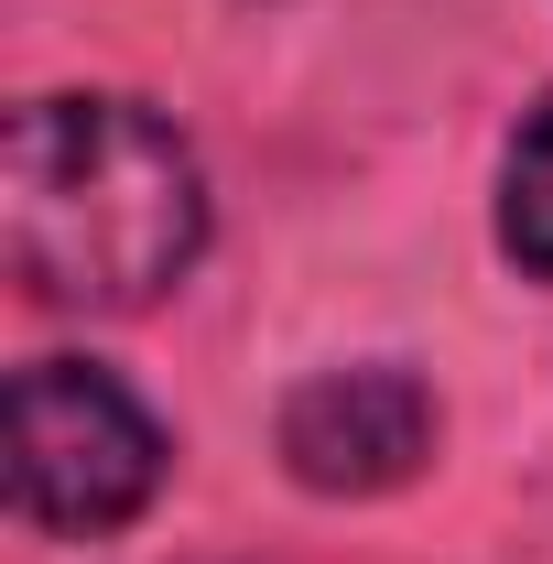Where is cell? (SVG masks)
I'll return each mask as SVG.
<instances>
[{"label":"cell","mask_w":553,"mask_h":564,"mask_svg":"<svg viewBox=\"0 0 553 564\" xmlns=\"http://www.w3.org/2000/svg\"><path fill=\"white\" fill-rule=\"evenodd\" d=\"M499 250L532 282H553V87L521 109V131L499 152Z\"/></svg>","instance_id":"cell-4"},{"label":"cell","mask_w":553,"mask_h":564,"mask_svg":"<svg viewBox=\"0 0 553 564\" xmlns=\"http://www.w3.org/2000/svg\"><path fill=\"white\" fill-rule=\"evenodd\" d=\"M11 282L55 315H141L207 250V163L141 98H22L11 109Z\"/></svg>","instance_id":"cell-1"},{"label":"cell","mask_w":553,"mask_h":564,"mask_svg":"<svg viewBox=\"0 0 553 564\" xmlns=\"http://www.w3.org/2000/svg\"><path fill=\"white\" fill-rule=\"evenodd\" d=\"M282 467L315 499H380L434 456V391L402 358H358V369H315L282 391Z\"/></svg>","instance_id":"cell-3"},{"label":"cell","mask_w":553,"mask_h":564,"mask_svg":"<svg viewBox=\"0 0 553 564\" xmlns=\"http://www.w3.org/2000/svg\"><path fill=\"white\" fill-rule=\"evenodd\" d=\"M174 467L163 423L141 413V391L98 358H22L11 369V510L55 543L120 532L152 510Z\"/></svg>","instance_id":"cell-2"}]
</instances>
